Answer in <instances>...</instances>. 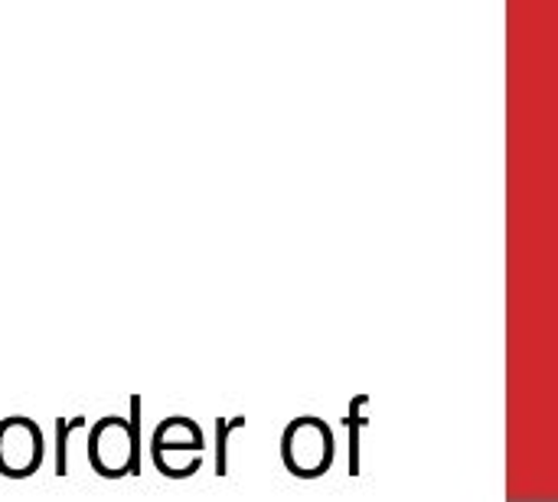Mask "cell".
Masks as SVG:
<instances>
[{
    "instance_id": "obj_2",
    "label": "cell",
    "mask_w": 558,
    "mask_h": 502,
    "mask_svg": "<svg viewBox=\"0 0 558 502\" xmlns=\"http://www.w3.org/2000/svg\"><path fill=\"white\" fill-rule=\"evenodd\" d=\"M333 457H337L333 431L320 418L304 415V418H294L284 428V434H281V461H284L291 477L317 480L333 467Z\"/></svg>"
},
{
    "instance_id": "obj_1",
    "label": "cell",
    "mask_w": 558,
    "mask_h": 502,
    "mask_svg": "<svg viewBox=\"0 0 558 502\" xmlns=\"http://www.w3.org/2000/svg\"><path fill=\"white\" fill-rule=\"evenodd\" d=\"M88 464L101 480L141 474V395L131 399V421L108 415L88 434Z\"/></svg>"
},
{
    "instance_id": "obj_6",
    "label": "cell",
    "mask_w": 558,
    "mask_h": 502,
    "mask_svg": "<svg viewBox=\"0 0 558 502\" xmlns=\"http://www.w3.org/2000/svg\"><path fill=\"white\" fill-rule=\"evenodd\" d=\"M85 428V418L82 415H75V418H69V421H56V477H65L69 474V438L75 434V431H82Z\"/></svg>"
},
{
    "instance_id": "obj_5",
    "label": "cell",
    "mask_w": 558,
    "mask_h": 502,
    "mask_svg": "<svg viewBox=\"0 0 558 502\" xmlns=\"http://www.w3.org/2000/svg\"><path fill=\"white\" fill-rule=\"evenodd\" d=\"M369 405V395H356L353 405H350V415L343 418L347 431H350V474L356 477L360 474V431L366 428V418L360 415L363 408Z\"/></svg>"
},
{
    "instance_id": "obj_4",
    "label": "cell",
    "mask_w": 558,
    "mask_h": 502,
    "mask_svg": "<svg viewBox=\"0 0 558 502\" xmlns=\"http://www.w3.org/2000/svg\"><path fill=\"white\" fill-rule=\"evenodd\" d=\"M203 451H206V438H203L199 425L193 418H183V415L160 421L154 438H150V461H154L157 474H163V477L170 474V464L177 454L203 457Z\"/></svg>"
},
{
    "instance_id": "obj_3",
    "label": "cell",
    "mask_w": 558,
    "mask_h": 502,
    "mask_svg": "<svg viewBox=\"0 0 558 502\" xmlns=\"http://www.w3.org/2000/svg\"><path fill=\"white\" fill-rule=\"evenodd\" d=\"M46 444L36 421L23 415H10L0 421V477L26 480L43 467Z\"/></svg>"
},
{
    "instance_id": "obj_7",
    "label": "cell",
    "mask_w": 558,
    "mask_h": 502,
    "mask_svg": "<svg viewBox=\"0 0 558 502\" xmlns=\"http://www.w3.org/2000/svg\"><path fill=\"white\" fill-rule=\"evenodd\" d=\"M239 428H245V418L242 415L239 418H216V477H226L229 474V457H226L229 434L239 431Z\"/></svg>"
}]
</instances>
